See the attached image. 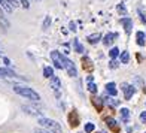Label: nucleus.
Listing matches in <instances>:
<instances>
[{"label":"nucleus","instance_id":"obj_4","mask_svg":"<svg viewBox=\"0 0 146 133\" xmlns=\"http://www.w3.org/2000/svg\"><path fill=\"white\" fill-rule=\"evenodd\" d=\"M63 63H64V69L67 70V74H69L70 76H76V75H78V70H76V68H75V64H73V61H70L67 57H64V58H63Z\"/></svg>","mask_w":146,"mask_h":133},{"label":"nucleus","instance_id":"obj_28","mask_svg":"<svg viewBox=\"0 0 146 133\" xmlns=\"http://www.w3.org/2000/svg\"><path fill=\"white\" fill-rule=\"evenodd\" d=\"M19 2H21V5L24 6L25 9H29V8H30V5H29V2H27V0H19Z\"/></svg>","mask_w":146,"mask_h":133},{"label":"nucleus","instance_id":"obj_5","mask_svg":"<svg viewBox=\"0 0 146 133\" xmlns=\"http://www.w3.org/2000/svg\"><path fill=\"white\" fill-rule=\"evenodd\" d=\"M23 111L27 112V114H30V115L39 117V118H42V112H43V111H40V109L35 108V106H29V105H24V106H23Z\"/></svg>","mask_w":146,"mask_h":133},{"label":"nucleus","instance_id":"obj_20","mask_svg":"<svg viewBox=\"0 0 146 133\" xmlns=\"http://www.w3.org/2000/svg\"><path fill=\"white\" fill-rule=\"evenodd\" d=\"M88 90H90V93L96 94V93H97V85H96L94 82H90V84H88Z\"/></svg>","mask_w":146,"mask_h":133},{"label":"nucleus","instance_id":"obj_14","mask_svg":"<svg viewBox=\"0 0 146 133\" xmlns=\"http://www.w3.org/2000/svg\"><path fill=\"white\" fill-rule=\"evenodd\" d=\"M113 37H116V33H108V35L104 36V41H103V42H104L106 45H109L112 41H113Z\"/></svg>","mask_w":146,"mask_h":133},{"label":"nucleus","instance_id":"obj_8","mask_svg":"<svg viewBox=\"0 0 146 133\" xmlns=\"http://www.w3.org/2000/svg\"><path fill=\"white\" fill-rule=\"evenodd\" d=\"M15 76L14 70H9V69H2L0 68V78H12Z\"/></svg>","mask_w":146,"mask_h":133},{"label":"nucleus","instance_id":"obj_26","mask_svg":"<svg viewBox=\"0 0 146 133\" xmlns=\"http://www.w3.org/2000/svg\"><path fill=\"white\" fill-rule=\"evenodd\" d=\"M49 24H51V18H49V17H46V18H45V21H43V30L48 29V27H49Z\"/></svg>","mask_w":146,"mask_h":133},{"label":"nucleus","instance_id":"obj_6","mask_svg":"<svg viewBox=\"0 0 146 133\" xmlns=\"http://www.w3.org/2000/svg\"><path fill=\"white\" fill-rule=\"evenodd\" d=\"M121 88H122V91L125 93V99H127V100H130L131 99V96L134 94V87H133V85H128L127 82H124L122 85H121Z\"/></svg>","mask_w":146,"mask_h":133},{"label":"nucleus","instance_id":"obj_29","mask_svg":"<svg viewBox=\"0 0 146 133\" xmlns=\"http://www.w3.org/2000/svg\"><path fill=\"white\" fill-rule=\"evenodd\" d=\"M140 121H142V123H146V111L140 114Z\"/></svg>","mask_w":146,"mask_h":133},{"label":"nucleus","instance_id":"obj_27","mask_svg":"<svg viewBox=\"0 0 146 133\" xmlns=\"http://www.w3.org/2000/svg\"><path fill=\"white\" fill-rule=\"evenodd\" d=\"M6 3H8L11 8H12V6H14V8H15V6H18V2H17V0H6Z\"/></svg>","mask_w":146,"mask_h":133},{"label":"nucleus","instance_id":"obj_23","mask_svg":"<svg viewBox=\"0 0 146 133\" xmlns=\"http://www.w3.org/2000/svg\"><path fill=\"white\" fill-rule=\"evenodd\" d=\"M85 132H87V133H91V132H94V124H92V123H88V124H85Z\"/></svg>","mask_w":146,"mask_h":133},{"label":"nucleus","instance_id":"obj_10","mask_svg":"<svg viewBox=\"0 0 146 133\" xmlns=\"http://www.w3.org/2000/svg\"><path fill=\"white\" fill-rule=\"evenodd\" d=\"M100 39H102L100 33H94V35H90V36H88V42H90L91 45H96L98 41H100Z\"/></svg>","mask_w":146,"mask_h":133},{"label":"nucleus","instance_id":"obj_2","mask_svg":"<svg viewBox=\"0 0 146 133\" xmlns=\"http://www.w3.org/2000/svg\"><path fill=\"white\" fill-rule=\"evenodd\" d=\"M37 123L42 126V127H45L46 130H49L51 133H63L61 130V126H60L55 120H49V118H39Z\"/></svg>","mask_w":146,"mask_h":133},{"label":"nucleus","instance_id":"obj_32","mask_svg":"<svg viewBox=\"0 0 146 133\" xmlns=\"http://www.w3.org/2000/svg\"><path fill=\"white\" fill-rule=\"evenodd\" d=\"M109 66H110V69H115L116 66H118V63L115 61V60H112V61H110V64H109Z\"/></svg>","mask_w":146,"mask_h":133},{"label":"nucleus","instance_id":"obj_3","mask_svg":"<svg viewBox=\"0 0 146 133\" xmlns=\"http://www.w3.org/2000/svg\"><path fill=\"white\" fill-rule=\"evenodd\" d=\"M51 58H52L54 66H55L57 69H64V63H63L64 55H61L58 51H52V52H51Z\"/></svg>","mask_w":146,"mask_h":133},{"label":"nucleus","instance_id":"obj_16","mask_svg":"<svg viewBox=\"0 0 146 133\" xmlns=\"http://www.w3.org/2000/svg\"><path fill=\"white\" fill-rule=\"evenodd\" d=\"M121 114H122V120H124V123H127L128 121V115H130V111L127 108H121Z\"/></svg>","mask_w":146,"mask_h":133},{"label":"nucleus","instance_id":"obj_31","mask_svg":"<svg viewBox=\"0 0 146 133\" xmlns=\"http://www.w3.org/2000/svg\"><path fill=\"white\" fill-rule=\"evenodd\" d=\"M139 14H140V18H142V21H145L146 23V15L142 12V9H139Z\"/></svg>","mask_w":146,"mask_h":133},{"label":"nucleus","instance_id":"obj_33","mask_svg":"<svg viewBox=\"0 0 146 133\" xmlns=\"http://www.w3.org/2000/svg\"><path fill=\"white\" fill-rule=\"evenodd\" d=\"M69 27H70V30H72V31H75V30H76V24L73 23V21H72V23L69 24Z\"/></svg>","mask_w":146,"mask_h":133},{"label":"nucleus","instance_id":"obj_30","mask_svg":"<svg viewBox=\"0 0 146 133\" xmlns=\"http://www.w3.org/2000/svg\"><path fill=\"white\" fill-rule=\"evenodd\" d=\"M35 133H51L49 130H43V129H36Z\"/></svg>","mask_w":146,"mask_h":133},{"label":"nucleus","instance_id":"obj_15","mask_svg":"<svg viewBox=\"0 0 146 133\" xmlns=\"http://www.w3.org/2000/svg\"><path fill=\"white\" fill-rule=\"evenodd\" d=\"M137 43L140 45V46H143L145 45V33L143 31H137Z\"/></svg>","mask_w":146,"mask_h":133},{"label":"nucleus","instance_id":"obj_21","mask_svg":"<svg viewBox=\"0 0 146 133\" xmlns=\"http://www.w3.org/2000/svg\"><path fill=\"white\" fill-rule=\"evenodd\" d=\"M106 124H108L109 127H115V126H116V123H115V120L112 118V117H108V118H106Z\"/></svg>","mask_w":146,"mask_h":133},{"label":"nucleus","instance_id":"obj_25","mask_svg":"<svg viewBox=\"0 0 146 133\" xmlns=\"http://www.w3.org/2000/svg\"><path fill=\"white\" fill-rule=\"evenodd\" d=\"M106 102H108L110 106H118V105H119V102L115 100V99H106Z\"/></svg>","mask_w":146,"mask_h":133},{"label":"nucleus","instance_id":"obj_7","mask_svg":"<svg viewBox=\"0 0 146 133\" xmlns=\"http://www.w3.org/2000/svg\"><path fill=\"white\" fill-rule=\"evenodd\" d=\"M121 23H122V25L125 27V31L130 33V31H131V27H133V19H130V18H122Z\"/></svg>","mask_w":146,"mask_h":133},{"label":"nucleus","instance_id":"obj_13","mask_svg":"<svg viewBox=\"0 0 146 133\" xmlns=\"http://www.w3.org/2000/svg\"><path fill=\"white\" fill-rule=\"evenodd\" d=\"M128 60H130V52H128V51H122V52H121V63L127 64Z\"/></svg>","mask_w":146,"mask_h":133},{"label":"nucleus","instance_id":"obj_22","mask_svg":"<svg viewBox=\"0 0 146 133\" xmlns=\"http://www.w3.org/2000/svg\"><path fill=\"white\" fill-rule=\"evenodd\" d=\"M116 9H118V12H119V14H122V15H125V14H127V9H125V6L121 3V5H118L116 6Z\"/></svg>","mask_w":146,"mask_h":133},{"label":"nucleus","instance_id":"obj_18","mask_svg":"<svg viewBox=\"0 0 146 133\" xmlns=\"http://www.w3.org/2000/svg\"><path fill=\"white\" fill-rule=\"evenodd\" d=\"M92 103H94V106H96V108H97L98 111H100V109H102V106H103L102 100H100L98 97H94V99H92Z\"/></svg>","mask_w":146,"mask_h":133},{"label":"nucleus","instance_id":"obj_1","mask_svg":"<svg viewBox=\"0 0 146 133\" xmlns=\"http://www.w3.org/2000/svg\"><path fill=\"white\" fill-rule=\"evenodd\" d=\"M12 90H14L17 94L23 96V97H25V99H30V100H33V102H36V100L39 102V100H40L39 93L35 91L33 88H30V87H24V85H14V87H12Z\"/></svg>","mask_w":146,"mask_h":133},{"label":"nucleus","instance_id":"obj_11","mask_svg":"<svg viewBox=\"0 0 146 133\" xmlns=\"http://www.w3.org/2000/svg\"><path fill=\"white\" fill-rule=\"evenodd\" d=\"M106 91L109 93V94L112 97H115L116 96V88H115V82H109L108 85H106Z\"/></svg>","mask_w":146,"mask_h":133},{"label":"nucleus","instance_id":"obj_17","mask_svg":"<svg viewBox=\"0 0 146 133\" xmlns=\"http://www.w3.org/2000/svg\"><path fill=\"white\" fill-rule=\"evenodd\" d=\"M73 45H75V49H76L78 52H81V54H82V52H84V46L79 43L78 39H75V41H73Z\"/></svg>","mask_w":146,"mask_h":133},{"label":"nucleus","instance_id":"obj_34","mask_svg":"<svg viewBox=\"0 0 146 133\" xmlns=\"http://www.w3.org/2000/svg\"><path fill=\"white\" fill-rule=\"evenodd\" d=\"M3 61H5L6 66H9V64H11V61H9V58H8V57H3Z\"/></svg>","mask_w":146,"mask_h":133},{"label":"nucleus","instance_id":"obj_24","mask_svg":"<svg viewBox=\"0 0 146 133\" xmlns=\"http://www.w3.org/2000/svg\"><path fill=\"white\" fill-rule=\"evenodd\" d=\"M118 54H119V49H118V48H112V49H110V52H109V55H110L112 58H115Z\"/></svg>","mask_w":146,"mask_h":133},{"label":"nucleus","instance_id":"obj_19","mask_svg":"<svg viewBox=\"0 0 146 133\" xmlns=\"http://www.w3.org/2000/svg\"><path fill=\"white\" fill-rule=\"evenodd\" d=\"M0 8L6 9L8 12H11V11H12V8H11V6H9L8 3H6V0H0Z\"/></svg>","mask_w":146,"mask_h":133},{"label":"nucleus","instance_id":"obj_12","mask_svg":"<svg viewBox=\"0 0 146 133\" xmlns=\"http://www.w3.org/2000/svg\"><path fill=\"white\" fill-rule=\"evenodd\" d=\"M43 76L45 78H52V76H55L54 75V69H52V68H49V66H46V68H43Z\"/></svg>","mask_w":146,"mask_h":133},{"label":"nucleus","instance_id":"obj_9","mask_svg":"<svg viewBox=\"0 0 146 133\" xmlns=\"http://www.w3.org/2000/svg\"><path fill=\"white\" fill-rule=\"evenodd\" d=\"M49 84H51V87L54 88V90H58L60 87H61V81H60V78H57V76H52Z\"/></svg>","mask_w":146,"mask_h":133}]
</instances>
